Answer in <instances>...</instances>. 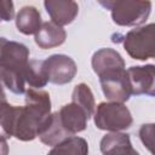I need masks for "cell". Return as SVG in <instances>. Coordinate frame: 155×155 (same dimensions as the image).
Listing matches in <instances>:
<instances>
[{"mask_svg": "<svg viewBox=\"0 0 155 155\" xmlns=\"http://www.w3.org/2000/svg\"><path fill=\"white\" fill-rule=\"evenodd\" d=\"M25 105H11L5 109L0 127L2 133L10 138L15 137L22 142L36 138L42 121L51 114V99L48 92L30 87L25 92Z\"/></svg>", "mask_w": 155, "mask_h": 155, "instance_id": "cell-1", "label": "cell"}, {"mask_svg": "<svg viewBox=\"0 0 155 155\" xmlns=\"http://www.w3.org/2000/svg\"><path fill=\"white\" fill-rule=\"evenodd\" d=\"M29 61V48L17 41L0 38V84L15 94L25 92L24 69Z\"/></svg>", "mask_w": 155, "mask_h": 155, "instance_id": "cell-2", "label": "cell"}, {"mask_svg": "<svg viewBox=\"0 0 155 155\" xmlns=\"http://www.w3.org/2000/svg\"><path fill=\"white\" fill-rule=\"evenodd\" d=\"M94 109V125L99 130L124 131L130 128L133 122L130 109L121 102H102Z\"/></svg>", "mask_w": 155, "mask_h": 155, "instance_id": "cell-3", "label": "cell"}, {"mask_svg": "<svg viewBox=\"0 0 155 155\" xmlns=\"http://www.w3.org/2000/svg\"><path fill=\"white\" fill-rule=\"evenodd\" d=\"M154 23L134 28L122 38V45L133 59L147 61L154 58Z\"/></svg>", "mask_w": 155, "mask_h": 155, "instance_id": "cell-4", "label": "cell"}, {"mask_svg": "<svg viewBox=\"0 0 155 155\" xmlns=\"http://www.w3.org/2000/svg\"><path fill=\"white\" fill-rule=\"evenodd\" d=\"M150 12V0H120L111 8V19L121 27H137L148 19Z\"/></svg>", "mask_w": 155, "mask_h": 155, "instance_id": "cell-5", "label": "cell"}, {"mask_svg": "<svg viewBox=\"0 0 155 155\" xmlns=\"http://www.w3.org/2000/svg\"><path fill=\"white\" fill-rule=\"evenodd\" d=\"M47 80L54 85L69 84L76 75L78 67L74 59L67 54H52L44 59Z\"/></svg>", "mask_w": 155, "mask_h": 155, "instance_id": "cell-6", "label": "cell"}, {"mask_svg": "<svg viewBox=\"0 0 155 155\" xmlns=\"http://www.w3.org/2000/svg\"><path fill=\"white\" fill-rule=\"evenodd\" d=\"M131 94H155V67L153 64L133 65L126 70Z\"/></svg>", "mask_w": 155, "mask_h": 155, "instance_id": "cell-7", "label": "cell"}, {"mask_svg": "<svg viewBox=\"0 0 155 155\" xmlns=\"http://www.w3.org/2000/svg\"><path fill=\"white\" fill-rule=\"evenodd\" d=\"M102 91L107 99L114 102H127L131 96L126 69L116 75L99 79Z\"/></svg>", "mask_w": 155, "mask_h": 155, "instance_id": "cell-8", "label": "cell"}, {"mask_svg": "<svg viewBox=\"0 0 155 155\" xmlns=\"http://www.w3.org/2000/svg\"><path fill=\"white\" fill-rule=\"evenodd\" d=\"M58 116L61 120L62 126L65 128V131L69 134H75L79 132H82L88 121V115L86 111L76 103L70 102L68 104H64L59 111Z\"/></svg>", "mask_w": 155, "mask_h": 155, "instance_id": "cell-9", "label": "cell"}, {"mask_svg": "<svg viewBox=\"0 0 155 155\" xmlns=\"http://www.w3.org/2000/svg\"><path fill=\"white\" fill-rule=\"evenodd\" d=\"M44 6L52 22L62 27L70 24L79 13L75 0H44Z\"/></svg>", "mask_w": 155, "mask_h": 155, "instance_id": "cell-10", "label": "cell"}, {"mask_svg": "<svg viewBox=\"0 0 155 155\" xmlns=\"http://www.w3.org/2000/svg\"><path fill=\"white\" fill-rule=\"evenodd\" d=\"M93 71L99 76L110 71L125 69V61L121 54L114 48H101L96 51L91 59Z\"/></svg>", "mask_w": 155, "mask_h": 155, "instance_id": "cell-11", "label": "cell"}, {"mask_svg": "<svg viewBox=\"0 0 155 155\" xmlns=\"http://www.w3.org/2000/svg\"><path fill=\"white\" fill-rule=\"evenodd\" d=\"M71 134H69L65 128L62 126L59 116H58V111L50 114L40 125L39 131H38V136L39 139L48 145V147H54L56 144H58L59 142H62L64 138L69 137Z\"/></svg>", "mask_w": 155, "mask_h": 155, "instance_id": "cell-12", "label": "cell"}, {"mask_svg": "<svg viewBox=\"0 0 155 155\" xmlns=\"http://www.w3.org/2000/svg\"><path fill=\"white\" fill-rule=\"evenodd\" d=\"M65 39L67 33L63 27L56 24L52 21L41 23V27L35 33V44L42 50L61 46L65 41Z\"/></svg>", "mask_w": 155, "mask_h": 155, "instance_id": "cell-13", "label": "cell"}, {"mask_svg": "<svg viewBox=\"0 0 155 155\" xmlns=\"http://www.w3.org/2000/svg\"><path fill=\"white\" fill-rule=\"evenodd\" d=\"M99 148L103 154H131L137 155L130 139V134L120 131H114L104 134L99 142Z\"/></svg>", "mask_w": 155, "mask_h": 155, "instance_id": "cell-14", "label": "cell"}, {"mask_svg": "<svg viewBox=\"0 0 155 155\" xmlns=\"http://www.w3.org/2000/svg\"><path fill=\"white\" fill-rule=\"evenodd\" d=\"M16 27L24 35L35 34L41 27V15L34 6H23L16 15Z\"/></svg>", "mask_w": 155, "mask_h": 155, "instance_id": "cell-15", "label": "cell"}, {"mask_svg": "<svg viewBox=\"0 0 155 155\" xmlns=\"http://www.w3.org/2000/svg\"><path fill=\"white\" fill-rule=\"evenodd\" d=\"M24 79L30 87H34V88L45 87L48 80H47L45 67H44V61H40V59L28 61L27 67L24 69Z\"/></svg>", "mask_w": 155, "mask_h": 155, "instance_id": "cell-16", "label": "cell"}, {"mask_svg": "<svg viewBox=\"0 0 155 155\" xmlns=\"http://www.w3.org/2000/svg\"><path fill=\"white\" fill-rule=\"evenodd\" d=\"M88 153V144L86 139L81 137H76L74 134L64 138L62 142L56 144L50 154H81L85 155Z\"/></svg>", "mask_w": 155, "mask_h": 155, "instance_id": "cell-17", "label": "cell"}, {"mask_svg": "<svg viewBox=\"0 0 155 155\" xmlns=\"http://www.w3.org/2000/svg\"><path fill=\"white\" fill-rule=\"evenodd\" d=\"M71 102L79 104L88 115V117H91L94 113V108H96V102H94V97L93 93L90 88L88 85L81 82L78 84L71 93Z\"/></svg>", "mask_w": 155, "mask_h": 155, "instance_id": "cell-18", "label": "cell"}, {"mask_svg": "<svg viewBox=\"0 0 155 155\" xmlns=\"http://www.w3.org/2000/svg\"><path fill=\"white\" fill-rule=\"evenodd\" d=\"M154 133H155V128H154V124H144L140 126L139 128V138L142 140V143L150 150L153 151V145H154Z\"/></svg>", "mask_w": 155, "mask_h": 155, "instance_id": "cell-19", "label": "cell"}, {"mask_svg": "<svg viewBox=\"0 0 155 155\" xmlns=\"http://www.w3.org/2000/svg\"><path fill=\"white\" fill-rule=\"evenodd\" d=\"M15 17V5L12 0H0V19L5 22L12 21Z\"/></svg>", "mask_w": 155, "mask_h": 155, "instance_id": "cell-20", "label": "cell"}, {"mask_svg": "<svg viewBox=\"0 0 155 155\" xmlns=\"http://www.w3.org/2000/svg\"><path fill=\"white\" fill-rule=\"evenodd\" d=\"M10 103L7 102L6 99V94L4 92V88H2V85L0 84V121H1V117H2V114L5 111V109L7 108Z\"/></svg>", "mask_w": 155, "mask_h": 155, "instance_id": "cell-21", "label": "cell"}, {"mask_svg": "<svg viewBox=\"0 0 155 155\" xmlns=\"http://www.w3.org/2000/svg\"><path fill=\"white\" fill-rule=\"evenodd\" d=\"M7 137L4 133H0V155L8 154V145H7Z\"/></svg>", "mask_w": 155, "mask_h": 155, "instance_id": "cell-22", "label": "cell"}, {"mask_svg": "<svg viewBox=\"0 0 155 155\" xmlns=\"http://www.w3.org/2000/svg\"><path fill=\"white\" fill-rule=\"evenodd\" d=\"M119 1H120V0H97V2H98L102 7H104V8H107V10H111Z\"/></svg>", "mask_w": 155, "mask_h": 155, "instance_id": "cell-23", "label": "cell"}, {"mask_svg": "<svg viewBox=\"0 0 155 155\" xmlns=\"http://www.w3.org/2000/svg\"><path fill=\"white\" fill-rule=\"evenodd\" d=\"M0 22H1V19H0Z\"/></svg>", "mask_w": 155, "mask_h": 155, "instance_id": "cell-24", "label": "cell"}]
</instances>
